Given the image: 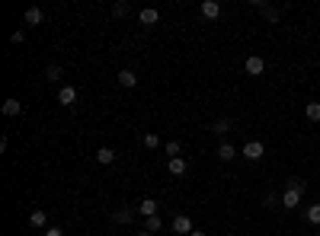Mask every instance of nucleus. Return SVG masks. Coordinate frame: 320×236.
Listing matches in <instances>:
<instances>
[{"mask_svg":"<svg viewBox=\"0 0 320 236\" xmlns=\"http://www.w3.org/2000/svg\"><path fill=\"white\" fill-rule=\"evenodd\" d=\"M160 226H163V220H160V214H157V217H148L144 230H148V233H154V230H160Z\"/></svg>","mask_w":320,"mask_h":236,"instance_id":"nucleus-20","label":"nucleus"},{"mask_svg":"<svg viewBox=\"0 0 320 236\" xmlns=\"http://www.w3.org/2000/svg\"><path fill=\"white\" fill-rule=\"evenodd\" d=\"M211 131H215V134H221V137H224V134H228V131H231V125H228V121L221 118V121H215V125H211Z\"/></svg>","mask_w":320,"mask_h":236,"instance_id":"nucleus-22","label":"nucleus"},{"mask_svg":"<svg viewBox=\"0 0 320 236\" xmlns=\"http://www.w3.org/2000/svg\"><path fill=\"white\" fill-rule=\"evenodd\" d=\"M42 20H45V13H42L39 7H29V10H26V26H39Z\"/></svg>","mask_w":320,"mask_h":236,"instance_id":"nucleus-13","label":"nucleus"},{"mask_svg":"<svg viewBox=\"0 0 320 236\" xmlns=\"http://www.w3.org/2000/svg\"><path fill=\"white\" fill-rule=\"evenodd\" d=\"M141 141H144V147H148V150H157V147H160V137L154 134V131H148V134H144Z\"/></svg>","mask_w":320,"mask_h":236,"instance_id":"nucleus-17","label":"nucleus"},{"mask_svg":"<svg viewBox=\"0 0 320 236\" xmlns=\"http://www.w3.org/2000/svg\"><path fill=\"white\" fill-rule=\"evenodd\" d=\"M240 153H244V156H247V160H250V163H256V160H263V153H266V147H263V144H259V141H247V147H244V150H240Z\"/></svg>","mask_w":320,"mask_h":236,"instance_id":"nucleus-1","label":"nucleus"},{"mask_svg":"<svg viewBox=\"0 0 320 236\" xmlns=\"http://www.w3.org/2000/svg\"><path fill=\"white\" fill-rule=\"evenodd\" d=\"M119 86H125V90L138 86V74L135 71H119Z\"/></svg>","mask_w":320,"mask_h":236,"instance_id":"nucleus-12","label":"nucleus"},{"mask_svg":"<svg viewBox=\"0 0 320 236\" xmlns=\"http://www.w3.org/2000/svg\"><path fill=\"white\" fill-rule=\"evenodd\" d=\"M157 201H151V198H144L141 204H138V214H144V220H148V217H157Z\"/></svg>","mask_w":320,"mask_h":236,"instance_id":"nucleus-9","label":"nucleus"},{"mask_svg":"<svg viewBox=\"0 0 320 236\" xmlns=\"http://www.w3.org/2000/svg\"><path fill=\"white\" fill-rule=\"evenodd\" d=\"M10 42H13V45H23V42H26V32H23V29H20V32H13Z\"/></svg>","mask_w":320,"mask_h":236,"instance_id":"nucleus-26","label":"nucleus"},{"mask_svg":"<svg viewBox=\"0 0 320 236\" xmlns=\"http://www.w3.org/2000/svg\"><path fill=\"white\" fill-rule=\"evenodd\" d=\"M4 115H7V118L23 115V102H20V99H4Z\"/></svg>","mask_w":320,"mask_h":236,"instance_id":"nucleus-8","label":"nucleus"},{"mask_svg":"<svg viewBox=\"0 0 320 236\" xmlns=\"http://www.w3.org/2000/svg\"><path fill=\"white\" fill-rule=\"evenodd\" d=\"M301 195H304V191H298V188H288L282 195V207H298L301 204Z\"/></svg>","mask_w":320,"mask_h":236,"instance_id":"nucleus-7","label":"nucleus"},{"mask_svg":"<svg viewBox=\"0 0 320 236\" xmlns=\"http://www.w3.org/2000/svg\"><path fill=\"white\" fill-rule=\"evenodd\" d=\"M167 169H170V176H183V172H186V160H183V156H173V160H167Z\"/></svg>","mask_w":320,"mask_h":236,"instance_id":"nucleus-11","label":"nucleus"},{"mask_svg":"<svg viewBox=\"0 0 320 236\" xmlns=\"http://www.w3.org/2000/svg\"><path fill=\"white\" fill-rule=\"evenodd\" d=\"M195 226H192V220H189L186 214H179V217H173V236L176 233H192Z\"/></svg>","mask_w":320,"mask_h":236,"instance_id":"nucleus-5","label":"nucleus"},{"mask_svg":"<svg viewBox=\"0 0 320 236\" xmlns=\"http://www.w3.org/2000/svg\"><path fill=\"white\" fill-rule=\"evenodd\" d=\"M304 115H307L310 121H320V102H307V106H304Z\"/></svg>","mask_w":320,"mask_h":236,"instance_id":"nucleus-16","label":"nucleus"},{"mask_svg":"<svg viewBox=\"0 0 320 236\" xmlns=\"http://www.w3.org/2000/svg\"><path fill=\"white\" fill-rule=\"evenodd\" d=\"M218 156H221V160H224V163H228V160H234V156H237V150H234V147H231L228 141H224V144L218 147Z\"/></svg>","mask_w":320,"mask_h":236,"instance_id":"nucleus-14","label":"nucleus"},{"mask_svg":"<svg viewBox=\"0 0 320 236\" xmlns=\"http://www.w3.org/2000/svg\"><path fill=\"white\" fill-rule=\"evenodd\" d=\"M132 217H135V211L122 207V211H116V214H112V220H116V223H132Z\"/></svg>","mask_w":320,"mask_h":236,"instance_id":"nucleus-15","label":"nucleus"},{"mask_svg":"<svg viewBox=\"0 0 320 236\" xmlns=\"http://www.w3.org/2000/svg\"><path fill=\"white\" fill-rule=\"evenodd\" d=\"M29 223H32V226H45V223H48L45 211H32V214H29Z\"/></svg>","mask_w":320,"mask_h":236,"instance_id":"nucleus-18","label":"nucleus"},{"mask_svg":"<svg viewBox=\"0 0 320 236\" xmlns=\"http://www.w3.org/2000/svg\"><path fill=\"white\" fill-rule=\"evenodd\" d=\"M112 13H116V16H128V13H132V7H128L125 0H119V4H112Z\"/></svg>","mask_w":320,"mask_h":236,"instance_id":"nucleus-19","label":"nucleus"},{"mask_svg":"<svg viewBox=\"0 0 320 236\" xmlns=\"http://www.w3.org/2000/svg\"><path fill=\"white\" fill-rule=\"evenodd\" d=\"M307 220L310 223H320V204H310L307 207Z\"/></svg>","mask_w":320,"mask_h":236,"instance_id":"nucleus-24","label":"nucleus"},{"mask_svg":"<svg viewBox=\"0 0 320 236\" xmlns=\"http://www.w3.org/2000/svg\"><path fill=\"white\" fill-rule=\"evenodd\" d=\"M58 77H61V67H58V64H51V67H45V80H51V83H55Z\"/></svg>","mask_w":320,"mask_h":236,"instance_id":"nucleus-21","label":"nucleus"},{"mask_svg":"<svg viewBox=\"0 0 320 236\" xmlns=\"http://www.w3.org/2000/svg\"><path fill=\"white\" fill-rule=\"evenodd\" d=\"M244 67H247V74H250V77H259V74H263V71H266V61H263V58H259V55H250V58H247V64H244Z\"/></svg>","mask_w":320,"mask_h":236,"instance_id":"nucleus-4","label":"nucleus"},{"mask_svg":"<svg viewBox=\"0 0 320 236\" xmlns=\"http://www.w3.org/2000/svg\"><path fill=\"white\" fill-rule=\"evenodd\" d=\"M189 236H205V230H192V233H189Z\"/></svg>","mask_w":320,"mask_h":236,"instance_id":"nucleus-28","label":"nucleus"},{"mask_svg":"<svg viewBox=\"0 0 320 236\" xmlns=\"http://www.w3.org/2000/svg\"><path fill=\"white\" fill-rule=\"evenodd\" d=\"M163 150H167V153H170V160H173V156H179V153H183V147H179V141H170L167 147H163Z\"/></svg>","mask_w":320,"mask_h":236,"instance_id":"nucleus-23","label":"nucleus"},{"mask_svg":"<svg viewBox=\"0 0 320 236\" xmlns=\"http://www.w3.org/2000/svg\"><path fill=\"white\" fill-rule=\"evenodd\" d=\"M288 188H298V191H304V188H307V182H304V179H288Z\"/></svg>","mask_w":320,"mask_h":236,"instance_id":"nucleus-25","label":"nucleus"},{"mask_svg":"<svg viewBox=\"0 0 320 236\" xmlns=\"http://www.w3.org/2000/svg\"><path fill=\"white\" fill-rule=\"evenodd\" d=\"M138 20H141V26H148V29H151V26H157V20H160V13L154 10V7H144V10L138 13Z\"/></svg>","mask_w":320,"mask_h":236,"instance_id":"nucleus-6","label":"nucleus"},{"mask_svg":"<svg viewBox=\"0 0 320 236\" xmlns=\"http://www.w3.org/2000/svg\"><path fill=\"white\" fill-rule=\"evenodd\" d=\"M138 236H151V233H148V230H141V233H138Z\"/></svg>","mask_w":320,"mask_h":236,"instance_id":"nucleus-29","label":"nucleus"},{"mask_svg":"<svg viewBox=\"0 0 320 236\" xmlns=\"http://www.w3.org/2000/svg\"><path fill=\"white\" fill-rule=\"evenodd\" d=\"M45 236H64V233L58 230V226H48V230H45Z\"/></svg>","mask_w":320,"mask_h":236,"instance_id":"nucleus-27","label":"nucleus"},{"mask_svg":"<svg viewBox=\"0 0 320 236\" xmlns=\"http://www.w3.org/2000/svg\"><path fill=\"white\" fill-rule=\"evenodd\" d=\"M58 102H61L64 109H74V102H77V90H74V86H61V90H58Z\"/></svg>","mask_w":320,"mask_h":236,"instance_id":"nucleus-3","label":"nucleus"},{"mask_svg":"<svg viewBox=\"0 0 320 236\" xmlns=\"http://www.w3.org/2000/svg\"><path fill=\"white\" fill-rule=\"evenodd\" d=\"M198 13H202L205 20H218V16H221V4H218V0H202Z\"/></svg>","mask_w":320,"mask_h":236,"instance_id":"nucleus-2","label":"nucleus"},{"mask_svg":"<svg viewBox=\"0 0 320 236\" xmlns=\"http://www.w3.org/2000/svg\"><path fill=\"white\" fill-rule=\"evenodd\" d=\"M96 163H99V166L116 163V150H112V147H99V150H96Z\"/></svg>","mask_w":320,"mask_h":236,"instance_id":"nucleus-10","label":"nucleus"}]
</instances>
